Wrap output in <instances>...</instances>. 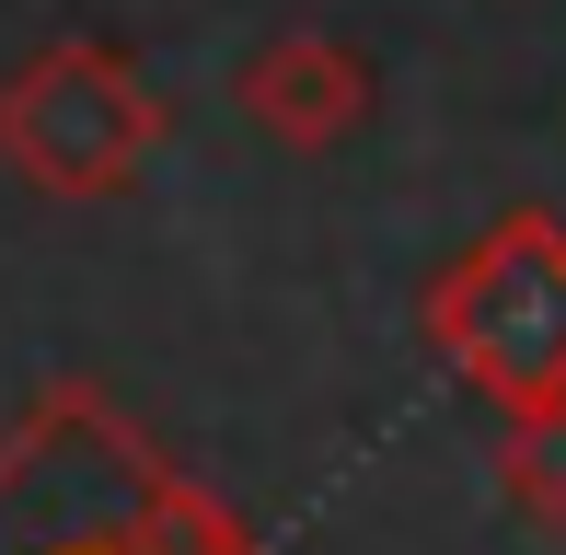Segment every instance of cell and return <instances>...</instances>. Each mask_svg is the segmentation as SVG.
I'll use <instances>...</instances> for the list:
<instances>
[{"label": "cell", "mask_w": 566, "mask_h": 555, "mask_svg": "<svg viewBox=\"0 0 566 555\" xmlns=\"http://www.w3.org/2000/svg\"><path fill=\"white\" fill-rule=\"evenodd\" d=\"M0 150H12L35 186L93 197V186H116L150 150V93L127 82L105 46H46V59L0 93Z\"/></svg>", "instance_id": "6da1fadb"}, {"label": "cell", "mask_w": 566, "mask_h": 555, "mask_svg": "<svg viewBox=\"0 0 566 555\" xmlns=\"http://www.w3.org/2000/svg\"><path fill=\"white\" fill-rule=\"evenodd\" d=\"M440 336H462V359L497 394H521V406L566 394V243L555 232H497L462 266V290L440 301Z\"/></svg>", "instance_id": "7a4b0ae2"}, {"label": "cell", "mask_w": 566, "mask_h": 555, "mask_svg": "<svg viewBox=\"0 0 566 555\" xmlns=\"http://www.w3.org/2000/svg\"><path fill=\"white\" fill-rule=\"evenodd\" d=\"M243 105H254V128H277V139H336L347 116L370 105V70H347L336 46H277V59L243 70Z\"/></svg>", "instance_id": "3957f363"}]
</instances>
